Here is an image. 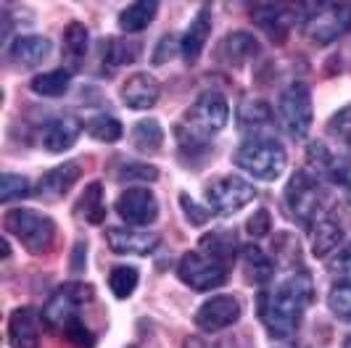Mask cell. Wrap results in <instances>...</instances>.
Returning a JSON list of instances; mask_svg holds the SVG:
<instances>
[{"instance_id":"obj_24","label":"cell","mask_w":351,"mask_h":348,"mask_svg":"<svg viewBox=\"0 0 351 348\" xmlns=\"http://www.w3.org/2000/svg\"><path fill=\"white\" fill-rule=\"evenodd\" d=\"M198 251L209 259L219 261L222 266H230L238 253V235L235 229H211L209 235L198 240Z\"/></svg>"},{"instance_id":"obj_15","label":"cell","mask_w":351,"mask_h":348,"mask_svg":"<svg viewBox=\"0 0 351 348\" xmlns=\"http://www.w3.org/2000/svg\"><path fill=\"white\" fill-rule=\"evenodd\" d=\"M106 243L114 253L122 256H148L161 243V235L151 229H132V227H108Z\"/></svg>"},{"instance_id":"obj_45","label":"cell","mask_w":351,"mask_h":348,"mask_svg":"<svg viewBox=\"0 0 351 348\" xmlns=\"http://www.w3.org/2000/svg\"><path fill=\"white\" fill-rule=\"evenodd\" d=\"M182 348H235V340H206V338H188Z\"/></svg>"},{"instance_id":"obj_39","label":"cell","mask_w":351,"mask_h":348,"mask_svg":"<svg viewBox=\"0 0 351 348\" xmlns=\"http://www.w3.org/2000/svg\"><path fill=\"white\" fill-rule=\"evenodd\" d=\"M328 309L333 312L335 319L351 322V288H346V285H335V290L328 296Z\"/></svg>"},{"instance_id":"obj_9","label":"cell","mask_w":351,"mask_h":348,"mask_svg":"<svg viewBox=\"0 0 351 348\" xmlns=\"http://www.w3.org/2000/svg\"><path fill=\"white\" fill-rule=\"evenodd\" d=\"M93 285L88 282H66L61 285L56 293L51 296V301L43 309V319L48 327H64L69 319L80 316V309H85L93 301Z\"/></svg>"},{"instance_id":"obj_1","label":"cell","mask_w":351,"mask_h":348,"mask_svg":"<svg viewBox=\"0 0 351 348\" xmlns=\"http://www.w3.org/2000/svg\"><path fill=\"white\" fill-rule=\"evenodd\" d=\"M315 298V285L309 272L293 269L275 285H267L256 296V314L262 325L278 340H288L299 330L306 306Z\"/></svg>"},{"instance_id":"obj_18","label":"cell","mask_w":351,"mask_h":348,"mask_svg":"<svg viewBox=\"0 0 351 348\" xmlns=\"http://www.w3.org/2000/svg\"><path fill=\"white\" fill-rule=\"evenodd\" d=\"M80 177H82V164L80 161H64V164H58V166H53L51 172H45L40 177V182H37L35 188V195L40 201H61L64 195H69L71 188L80 182Z\"/></svg>"},{"instance_id":"obj_33","label":"cell","mask_w":351,"mask_h":348,"mask_svg":"<svg viewBox=\"0 0 351 348\" xmlns=\"http://www.w3.org/2000/svg\"><path fill=\"white\" fill-rule=\"evenodd\" d=\"M85 135L93 140H98V142H119L124 135V127L117 116H111V114H98V116H93V119L85 124Z\"/></svg>"},{"instance_id":"obj_32","label":"cell","mask_w":351,"mask_h":348,"mask_svg":"<svg viewBox=\"0 0 351 348\" xmlns=\"http://www.w3.org/2000/svg\"><path fill=\"white\" fill-rule=\"evenodd\" d=\"M143 45L138 40H130V37H117V40H108L106 45V55L104 61L108 66L119 69V66H130L132 61H138Z\"/></svg>"},{"instance_id":"obj_40","label":"cell","mask_w":351,"mask_h":348,"mask_svg":"<svg viewBox=\"0 0 351 348\" xmlns=\"http://www.w3.org/2000/svg\"><path fill=\"white\" fill-rule=\"evenodd\" d=\"M330 275L335 277L338 285L351 288V243H346L335 253V259L330 261Z\"/></svg>"},{"instance_id":"obj_14","label":"cell","mask_w":351,"mask_h":348,"mask_svg":"<svg viewBox=\"0 0 351 348\" xmlns=\"http://www.w3.org/2000/svg\"><path fill=\"white\" fill-rule=\"evenodd\" d=\"M241 301L235 296H211L198 312H195V327L204 332H222L232 327L241 319Z\"/></svg>"},{"instance_id":"obj_4","label":"cell","mask_w":351,"mask_h":348,"mask_svg":"<svg viewBox=\"0 0 351 348\" xmlns=\"http://www.w3.org/2000/svg\"><path fill=\"white\" fill-rule=\"evenodd\" d=\"M232 161L238 169H243L248 177L262 179V182H275L282 172H285V148L280 140L275 138H251L246 140L235 153Z\"/></svg>"},{"instance_id":"obj_35","label":"cell","mask_w":351,"mask_h":348,"mask_svg":"<svg viewBox=\"0 0 351 348\" xmlns=\"http://www.w3.org/2000/svg\"><path fill=\"white\" fill-rule=\"evenodd\" d=\"M138 282H141V272L135 266H114L111 275H108V288L119 301L132 296Z\"/></svg>"},{"instance_id":"obj_42","label":"cell","mask_w":351,"mask_h":348,"mask_svg":"<svg viewBox=\"0 0 351 348\" xmlns=\"http://www.w3.org/2000/svg\"><path fill=\"white\" fill-rule=\"evenodd\" d=\"M275 253L280 264H293L299 261V240L291 235V232H280L275 235Z\"/></svg>"},{"instance_id":"obj_20","label":"cell","mask_w":351,"mask_h":348,"mask_svg":"<svg viewBox=\"0 0 351 348\" xmlns=\"http://www.w3.org/2000/svg\"><path fill=\"white\" fill-rule=\"evenodd\" d=\"M122 103L132 111H148L158 103V95H161V87H158L156 77L148 74V71H135L130 74L122 82Z\"/></svg>"},{"instance_id":"obj_46","label":"cell","mask_w":351,"mask_h":348,"mask_svg":"<svg viewBox=\"0 0 351 348\" xmlns=\"http://www.w3.org/2000/svg\"><path fill=\"white\" fill-rule=\"evenodd\" d=\"M85 264H88V243L77 240V245H74V253H71V272H74V275L85 272Z\"/></svg>"},{"instance_id":"obj_36","label":"cell","mask_w":351,"mask_h":348,"mask_svg":"<svg viewBox=\"0 0 351 348\" xmlns=\"http://www.w3.org/2000/svg\"><path fill=\"white\" fill-rule=\"evenodd\" d=\"M32 190V185H29V179L24 177V174H14V172H5L0 177V201L3 203H14V201H21V198H27Z\"/></svg>"},{"instance_id":"obj_26","label":"cell","mask_w":351,"mask_h":348,"mask_svg":"<svg viewBox=\"0 0 351 348\" xmlns=\"http://www.w3.org/2000/svg\"><path fill=\"white\" fill-rule=\"evenodd\" d=\"M156 14H158L156 0L132 3V5H127L122 14H119V29H122L124 35H138V32L148 29V27L154 24Z\"/></svg>"},{"instance_id":"obj_13","label":"cell","mask_w":351,"mask_h":348,"mask_svg":"<svg viewBox=\"0 0 351 348\" xmlns=\"http://www.w3.org/2000/svg\"><path fill=\"white\" fill-rule=\"evenodd\" d=\"M117 214L132 227L154 225L158 219V198L148 188H127L117 198Z\"/></svg>"},{"instance_id":"obj_16","label":"cell","mask_w":351,"mask_h":348,"mask_svg":"<svg viewBox=\"0 0 351 348\" xmlns=\"http://www.w3.org/2000/svg\"><path fill=\"white\" fill-rule=\"evenodd\" d=\"M259 51H262V45H259V40H256L254 32L235 29V32H228V35L217 42L214 58H217L219 64L230 66V69H241L251 58H256Z\"/></svg>"},{"instance_id":"obj_2","label":"cell","mask_w":351,"mask_h":348,"mask_svg":"<svg viewBox=\"0 0 351 348\" xmlns=\"http://www.w3.org/2000/svg\"><path fill=\"white\" fill-rule=\"evenodd\" d=\"M282 201H285V209L288 214L301 222L304 227H312L328 216V195H325V185L315 172L309 169H299V172L291 174L285 192H282Z\"/></svg>"},{"instance_id":"obj_44","label":"cell","mask_w":351,"mask_h":348,"mask_svg":"<svg viewBox=\"0 0 351 348\" xmlns=\"http://www.w3.org/2000/svg\"><path fill=\"white\" fill-rule=\"evenodd\" d=\"M177 45H180V40H177L175 35L161 37V40L156 42V48H154V64H156V66H161V64H167L169 58H175Z\"/></svg>"},{"instance_id":"obj_12","label":"cell","mask_w":351,"mask_h":348,"mask_svg":"<svg viewBox=\"0 0 351 348\" xmlns=\"http://www.w3.org/2000/svg\"><path fill=\"white\" fill-rule=\"evenodd\" d=\"M299 5H285V3H256L251 5L254 24L269 37L275 45H285L288 35L293 29V21H299Z\"/></svg>"},{"instance_id":"obj_37","label":"cell","mask_w":351,"mask_h":348,"mask_svg":"<svg viewBox=\"0 0 351 348\" xmlns=\"http://www.w3.org/2000/svg\"><path fill=\"white\" fill-rule=\"evenodd\" d=\"M61 332H64V338L69 340L71 346H77V348H93L95 346V335H93V330L82 322V316L69 319V322L61 327Z\"/></svg>"},{"instance_id":"obj_6","label":"cell","mask_w":351,"mask_h":348,"mask_svg":"<svg viewBox=\"0 0 351 348\" xmlns=\"http://www.w3.org/2000/svg\"><path fill=\"white\" fill-rule=\"evenodd\" d=\"M278 116L282 129L293 140H304L315 122V103H312V90L306 82H291L280 92L278 101Z\"/></svg>"},{"instance_id":"obj_25","label":"cell","mask_w":351,"mask_h":348,"mask_svg":"<svg viewBox=\"0 0 351 348\" xmlns=\"http://www.w3.org/2000/svg\"><path fill=\"white\" fill-rule=\"evenodd\" d=\"M343 243V227L330 216H322L312 227V253L317 259H328L333 251H338Z\"/></svg>"},{"instance_id":"obj_34","label":"cell","mask_w":351,"mask_h":348,"mask_svg":"<svg viewBox=\"0 0 351 348\" xmlns=\"http://www.w3.org/2000/svg\"><path fill=\"white\" fill-rule=\"evenodd\" d=\"M328 138L338 142V148L343 151V156L351 158V103L343 105L341 111H335L328 122Z\"/></svg>"},{"instance_id":"obj_38","label":"cell","mask_w":351,"mask_h":348,"mask_svg":"<svg viewBox=\"0 0 351 348\" xmlns=\"http://www.w3.org/2000/svg\"><path fill=\"white\" fill-rule=\"evenodd\" d=\"M158 177V169L151 166V164H143V161H130V164H122L119 172H117V179L119 182H151Z\"/></svg>"},{"instance_id":"obj_5","label":"cell","mask_w":351,"mask_h":348,"mask_svg":"<svg viewBox=\"0 0 351 348\" xmlns=\"http://www.w3.org/2000/svg\"><path fill=\"white\" fill-rule=\"evenodd\" d=\"M5 232L14 235L19 243L24 245L27 253L43 256L48 253L56 243V222L53 216L35 209H11L3 216Z\"/></svg>"},{"instance_id":"obj_31","label":"cell","mask_w":351,"mask_h":348,"mask_svg":"<svg viewBox=\"0 0 351 348\" xmlns=\"http://www.w3.org/2000/svg\"><path fill=\"white\" fill-rule=\"evenodd\" d=\"M243 264H246V272L248 277L254 279V282H259V285H267L272 275H275V264L272 259L264 253L259 245H243Z\"/></svg>"},{"instance_id":"obj_30","label":"cell","mask_w":351,"mask_h":348,"mask_svg":"<svg viewBox=\"0 0 351 348\" xmlns=\"http://www.w3.org/2000/svg\"><path fill=\"white\" fill-rule=\"evenodd\" d=\"M71 85V71L69 69H53L45 74H37L32 79V92L43 95V98H61Z\"/></svg>"},{"instance_id":"obj_43","label":"cell","mask_w":351,"mask_h":348,"mask_svg":"<svg viewBox=\"0 0 351 348\" xmlns=\"http://www.w3.org/2000/svg\"><path fill=\"white\" fill-rule=\"evenodd\" d=\"M246 229H248V235H251L254 240H259V238H264V235H269V229H272V219H269V211H267V209L254 211V214L248 216Z\"/></svg>"},{"instance_id":"obj_23","label":"cell","mask_w":351,"mask_h":348,"mask_svg":"<svg viewBox=\"0 0 351 348\" xmlns=\"http://www.w3.org/2000/svg\"><path fill=\"white\" fill-rule=\"evenodd\" d=\"M82 132H85V124L77 122L74 116H58V119L48 122V127H45L43 145L51 153H64V151L74 148V142L80 140Z\"/></svg>"},{"instance_id":"obj_29","label":"cell","mask_w":351,"mask_h":348,"mask_svg":"<svg viewBox=\"0 0 351 348\" xmlns=\"http://www.w3.org/2000/svg\"><path fill=\"white\" fill-rule=\"evenodd\" d=\"M132 145H135V151H141L145 156H154L161 151V145H164V129H161V124L156 119H141V122L132 127Z\"/></svg>"},{"instance_id":"obj_19","label":"cell","mask_w":351,"mask_h":348,"mask_svg":"<svg viewBox=\"0 0 351 348\" xmlns=\"http://www.w3.org/2000/svg\"><path fill=\"white\" fill-rule=\"evenodd\" d=\"M275 127V111L272 105L262 101V98H246L238 105V129L251 138H275L272 135Z\"/></svg>"},{"instance_id":"obj_8","label":"cell","mask_w":351,"mask_h":348,"mask_svg":"<svg viewBox=\"0 0 351 348\" xmlns=\"http://www.w3.org/2000/svg\"><path fill=\"white\" fill-rule=\"evenodd\" d=\"M177 277L195 293H206L228 282V266L204 256L201 251H188L177 264Z\"/></svg>"},{"instance_id":"obj_47","label":"cell","mask_w":351,"mask_h":348,"mask_svg":"<svg viewBox=\"0 0 351 348\" xmlns=\"http://www.w3.org/2000/svg\"><path fill=\"white\" fill-rule=\"evenodd\" d=\"M343 348H351V335L346 338V340H343Z\"/></svg>"},{"instance_id":"obj_48","label":"cell","mask_w":351,"mask_h":348,"mask_svg":"<svg viewBox=\"0 0 351 348\" xmlns=\"http://www.w3.org/2000/svg\"><path fill=\"white\" fill-rule=\"evenodd\" d=\"M130 348H135V346H130Z\"/></svg>"},{"instance_id":"obj_3","label":"cell","mask_w":351,"mask_h":348,"mask_svg":"<svg viewBox=\"0 0 351 348\" xmlns=\"http://www.w3.org/2000/svg\"><path fill=\"white\" fill-rule=\"evenodd\" d=\"M301 29L317 45H330L351 32V3H304Z\"/></svg>"},{"instance_id":"obj_7","label":"cell","mask_w":351,"mask_h":348,"mask_svg":"<svg viewBox=\"0 0 351 348\" xmlns=\"http://www.w3.org/2000/svg\"><path fill=\"white\" fill-rule=\"evenodd\" d=\"M228 119H230V105H228V98L222 95V92H204V95H198V101H195L188 111H185V129L188 132H193L198 138H209L214 132H219V129H225L228 127Z\"/></svg>"},{"instance_id":"obj_27","label":"cell","mask_w":351,"mask_h":348,"mask_svg":"<svg viewBox=\"0 0 351 348\" xmlns=\"http://www.w3.org/2000/svg\"><path fill=\"white\" fill-rule=\"evenodd\" d=\"M74 214L80 219H85L88 225H104L106 222V192L101 182H90L85 192L80 195Z\"/></svg>"},{"instance_id":"obj_22","label":"cell","mask_w":351,"mask_h":348,"mask_svg":"<svg viewBox=\"0 0 351 348\" xmlns=\"http://www.w3.org/2000/svg\"><path fill=\"white\" fill-rule=\"evenodd\" d=\"M211 24H214L211 5H201V11L195 14V18L191 21V27L185 29V35L180 40V51H182L185 64H195V61L201 58V53H204L206 42H209Z\"/></svg>"},{"instance_id":"obj_10","label":"cell","mask_w":351,"mask_h":348,"mask_svg":"<svg viewBox=\"0 0 351 348\" xmlns=\"http://www.w3.org/2000/svg\"><path fill=\"white\" fill-rule=\"evenodd\" d=\"M306 161H309V166L315 169V174L322 182H328L333 190H338V195H346V201H351V164L349 161L335 156L322 140L309 142V148H306Z\"/></svg>"},{"instance_id":"obj_41","label":"cell","mask_w":351,"mask_h":348,"mask_svg":"<svg viewBox=\"0 0 351 348\" xmlns=\"http://www.w3.org/2000/svg\"><path fill=\"white\" fill-rule=\"evenodd\" d=\"M180 206H182L185 219H188L193 227H204L211 219V209H204L201 203H195L188 192H180Z\"/></svg>"},{"instance_id":"obj_11","label":"cell","mask_w":351,"mask_h":348,"mask_svg":"<svg viewBox=\"0 0 351 348\" xmlns=\"http://www.w3.org/2000/svg\"><path fill=\"white\" fill-rule=\"evenodd\" d=\"M254 198H256V188L248 179L235 177V174H225L206 188V201H209L211 211L219 216H230V214L241 211Z\"/></svg>"},{"instance_id":"obj_17","label":"cell","mask_w":351,"mask_h":348,"mask_svg":"<svg viewBox=\"0 0 351 348\" xmlns=\"http://www.w3.org/2000/svg\"><path fill=\"white\" fill-rule=\"evenodd\" d=\"M43 314L35 306H19L8 316V343L11 348H40L43 343Z\"/></svg>"},{"instance_id":"obj_21","label":"cell","mask_w":351,"mask_h":348,"mask_svg":"<svg viewBox=\"0 0 351 348\" xmlns=\"http://www.w3.org/2000/svg\"><path fill=\"white\" fill-rule=\"evenodd\" d=\"M53 51V42L48 37L40 35H19L11 45H8V61L16 66V69H35L40 66Z\"/></svg>"},{"instance_id":"obj_28","label":"cell","mask_w":351,"mask_h":348,"mask_svg":"<svg viewBox=\"0 0 351 348\" xmlns=\"http://www.w3.org/2000/svg\"><path fill=\"white\" fill-rule=\"evenodd\" d=\"M88 45H90V29L82 21H71L69 27L64 29V55H66L71 69H80L85 64Z\"/></svg>"}]
</instances>
